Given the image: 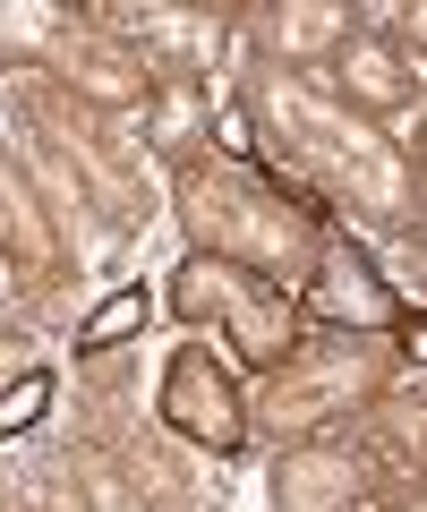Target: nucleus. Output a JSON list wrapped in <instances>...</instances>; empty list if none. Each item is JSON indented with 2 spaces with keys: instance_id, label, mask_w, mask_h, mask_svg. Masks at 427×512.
<instances>
[{
  "instance_id": "nucleus-14",
  "label": "nucleus",
  "mask_w": 427,
  "mask_h": 512,
  "mask_svg": "<svg viewBox=\"0 0 427 512\" xmlns=\"http://www.w3.org/2000/svg\"><path fill=\"white\" fill-rule=\"evenodd\" d=\"M205 128H214L223 163H265V154H257V128H248V111H240V103H214V111H205Z\"/></svg>"
},
{
  "instance_id": "nucleus-16",
  "label": "nucleus",
  "mask_w": 427,
  "mask_h": 512,
  "mask_svg": "<svg viewBox=\"0 0 427 512\" xmlns=\"http://www.w3.org/2000/svg\"><path fill=\"white\" fill-rule=\"evenodd\" d=\"M393 128H402V163H419V180H427V111L419 120H393Z\"/></svg>"
},
{
  "instance_id": "nucleus-4",
  "label": "nucleus",
  "mask_w": 427,
  "mask_h": 512,
  "mask_svg": "<svg viewBox=\"0 0 427 512\" xmlns=\"http://www.w3.org/2000/svg\"><path fill=\"white\" fill-rule=\"evenodd\" d=\"M163 316H180V325H223L231 359H240L248 376H274V367L291 359L299 342H308L299 291L257 282V274L223 265V256H197V248L171 265V282H163Z\"/></svg>"
},
{
  "instance_id": "nucleus-10",
  "label": "nucleus",
  "mask_w": 427,
  "mask_h": 512,
  "mask_svg": "<svg viewBox=\"0 0 427 512\" xmlns=\"http://www.w3.org/2000/svg\"><path fill=\"white\" fill-rule=\"evenodd\" d=\"M163 308V291H146V282H129V291H112L103 308L77 325V359H103V350H120L129 333H146V316Z\"/></svg>"
},
{
  "instance_id": "nucleus-19",
  "label": "nucleus",
  "mask_w": 427,
  "mask_h": 512,
  "mask_svg": "<svg viewBox=\"0 0 427 512\" xmlns=\"http://www.w3.org/2000/svg\"><path fill=\"white\" fill-rule=\"evenodd\" d=\"M410 248H427V231H419V239H410Z\"/></svg>"
},
{
  "instance_id": "nucleus-6",
  "label": "nucleus",
  "mask_w": 427,
  "mask_h": 512,
  "mask_svg": "<svg viewBox=\"0 0 427 512\" xmlns=\"http://www.w3.org/2000/svg\"><path fill=\"white\" fill-rule=\"evenodd\" d=\"M299 316H308L316 333H393V316H402V299H393V282L376 274V256L351 248V239H325L308 265V282H299Z\"/></svg>"
},
{
  "instance_id": "nucleus-18",
  "label": "nucleus",
  "mask_w": 427,
  "mask_h": 512,
  "mask_svg": "<svg viewBox=\"0 0 427 512\" xmlns=\"http://www.w3.org/2000/svg\"><path fill=\"white\" fill-rule=\"evenodd\" d=\"M402 26H410V35H419V43H427V9H402Z\"/></svg>"
},
{
  "instance_id": "nucleus-9",
  "label": "nucleus",
  "mask_w": 427,
  "mask_h": 512,
  "mask_svg": "<svg viewBox=\"0 0 427 512\" xmlns=\"http://www.w3.org/2000/svg\"><path fill=\"white\" fill-rule=\"evenodd\" d=\"M342 86H351V103H359V120H402V103H410V52L402 43H385V35H351L342 43Z\"/></svg>"
},
{
  "instance_id": "nucleus-8",
  "label": "nucleus",
  "mask_w": 427,
  "mask_h": 512,
  "mask_svg": "<svg viewBox=\"0 0 427 512\" xmlns=\"http://www.w3.org/2000/svg\"><path fill=\"white\" fill-rule=\"evenodd\" d=\"M274 512H376V487L342 436L325 444H282L274 461Z\"/></svg>"
},
{
  "instance_id": "nucleus-2",
  "label": "nucleus",
  "mask_w": 427,
  "mask_h": 512,
  "mask_svg": "<svg viewBox=\"0 0 427 512\" xmlns=\"http://www.w3.org/2000/svg\"><path fill=\"white\" fill-rule=\"evenodd\" d=\"M393 393V367L368 333H316L291 350V359L265 376V393L248 402V427H265L274 444H325L359 419V410Z\"/></svg>"
},
{
  "instance_id": "nucleus-5",
  "label": "nucleus",
  "mask_w": 427,
  "mask_h": 512,
  "mask_svg": "<svg viewBox=\"0 0 427 512\" xmlns=\"http://www.w3.org/2000/svg\"><path fill=\"white\" fill-rule=\"evenodd\" d=\"M154 410H163V427L180 444H197V453L231 461L248 453V393H240V359L214 342H180L163 367V393H154Z\"/></svg>"
},
{
  "instance_id": "nucleus-12",
  "label": "nucleus",
  "mask_w": 427,
  "mask_h": 512,
  "mask_svg": "<svg viewBox=\"0 0 427 512\" xmlns=\"http://www.w3.org/2000/svg\"><path fill=\"white\" fill-rule=\"evenodd\" d=\"M35 26H69V9H52V0H35V9H0V60H43Z\"/></svg>"
},
{
  "instance_id": "nucleus-17",
  "label": "nucleus",
  "mask_w": 427,
  "mask_h": 512,
  "mask_svg": "<svg viewBox=\"0 0 427 512\" xmlns=\"http://www.w3.org/2000/svg\"><path fill=\"white\" fill-rule=\"evenodd\" d=\"M376 512H427V487H393V495H385Z\"/></svg>"
},
{
  "instance_id": "nucleus-11",
  "label": "nucleus",
  "mask_w": 427,
  "mask_h": 512,
  "mask_svg": "<svg viewBox=\"0 0 427 512\" xmlns=\"http://www.w3.org/2000/svg\"><path fill=\"white\" fill-rule=\"evenodd\" d=\"M274 26H282L274 43H282L291 60H308L325 35H359V18H351V9H274Z\"/></svg>"
},
{
  "instance_id": "nucleus-15",
  "label": "nucleus",
  "mask_w": 427,
  "mask_h": 512,
  "mask_svg": "<svg viewBox=\"0 0 427 512\" xmlns=\"http://www.w3.org/2000/svg\"><path fill=\"white\" fill-rule=\"evenodd\" d=\"M393 350H402L410 367H427V308H402V316H393Z\"/></svg>"
},
{
  "instance_id": "nucleus-7",
  "label": "nucleus",
  "mask_w": 427,
  "mask_h": 512,
  "mask_svg": "<svg viewBox=\"0 0 427 512\" xmlns=\"http://www.w3.org/2000/svg\"><path fill=\"white\" fill-rule=\"evenodd\" d=\"M342 444L359 453L368 487H427V384H393L342 427Z\"/></svg>"
},
{
  "instance_id": "nucleus-1",
  "label": "nucleus",
  "mask_w": 427,
  "mask_h": 512,
  "mask_svg": "<svg viewBox=\"0 0 427 512\" xmlns=\"http://www.w3.org/2000/svg\"><path fill=\"white\" fill-rule=\"evenodd\" d=\"M180 222L197 256H223L257 282H308L316 248L334 239V197H316L308 180L274 163H223L197 154L180 171Z\"/></svg>"
},
{
  "instance_id": "nucleus-3",
  "label": "nucleus",
  "mask_w": 427,
  "mask_h": 512,
  "mask_svg": "<svg viewBox=\"0 0 427 512\" xmlns=\"http://www.w3.org/2000/svg\"><path fill=\"white\" fill-rule=\"evenodd\" d=\"M265 120H274V137L291 128V163H274V171L308 180L316 197L376 205V214H393V222L410 214V188H402L410 171H402V154L376 137V120H351V103H316V94L282 86L274 103H265Z\"/></svg>"
},
{
  "instance_id": "nucleus-13",
  "label": "nucleus",
  "mask_w": 427,
  "mask_h": 512,
  "mask_svg": "<svg viewBox=\"0 0 427 512\" xmlns=\"http://www.w3.org/2000/svg\"><path fill=\"white\" fill-rule=\"evenodd\" d=\"M43 410H52V376H43V367L18 376V384H0V436H26Z\"/></svg>"
}]
</instances>
